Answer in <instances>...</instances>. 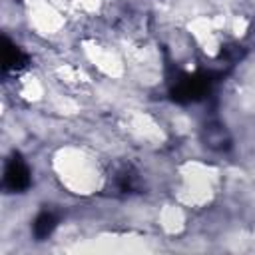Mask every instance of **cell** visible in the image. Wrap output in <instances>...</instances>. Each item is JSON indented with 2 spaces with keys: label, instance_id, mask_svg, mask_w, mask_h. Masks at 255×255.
<instances>
[{
  "label": "cell",
  "instance_id": "1",
  "mask_svg": "<svg viewBox=\"0 0 255 255\" xmlns=\"http://www.w3.org/2000/svg\"><path fill=\"white\" fill-rule=\"evenodd\" d=\"M4 183H6V187H10L14 191H22L30 185V171L22 163L20 157H14L8 161L6 171H4Z\"/></svg>",
  "mask_w": 255,
  "mask_h": 255
},
{
  "label": "cell",
  "instance_id": "2",
  "mask_svg": "<svg viewBox=\"0 0 255 255\" xmlns=\"http://www.w3.org/2000/svg\"><path fill=\"white\" fill-rule=\"evenodd\" d=\"M207 86H209L207 78H201V76L187 78V80H183V82L177 86L173 98H175V100H195V98H199V96L207 90Z\"/></svg>",
  "mask_w": 255,
  "mask_h": 255
},
{
  "label": "cell",
  "instance_id": "3",
  "mask_svg": "<svg viewBox=\"0 0 255 255\" xmlns=\"http://www.w3.org/2000/svg\"><path fill=\"white\" fill-rule=\"evenodd\" d=\"M54 225H56V217L52 213H48V211H42L34 221V235L38 239H44V237H48L52 233Z\"/></svg>",
  "mask_w": 255,
  "mask_h": 255
},
{
  "label": "cell",
  "instance_id": "4",
  "mask_svg": "<svg viewBox=\"0 0 255 255\" xmlns=\"http://www.w3.org/2000/svg\"><path fill=\"white\" fill-rule=\"evenodd\" d=\"M24 54L16 48V46H10L8 42H6V48H4V68L8 70V68H20L22 64H24Z\"/></svg>",
  "mask_w": 255,
  "mask_h": 255
}]
</instances>
